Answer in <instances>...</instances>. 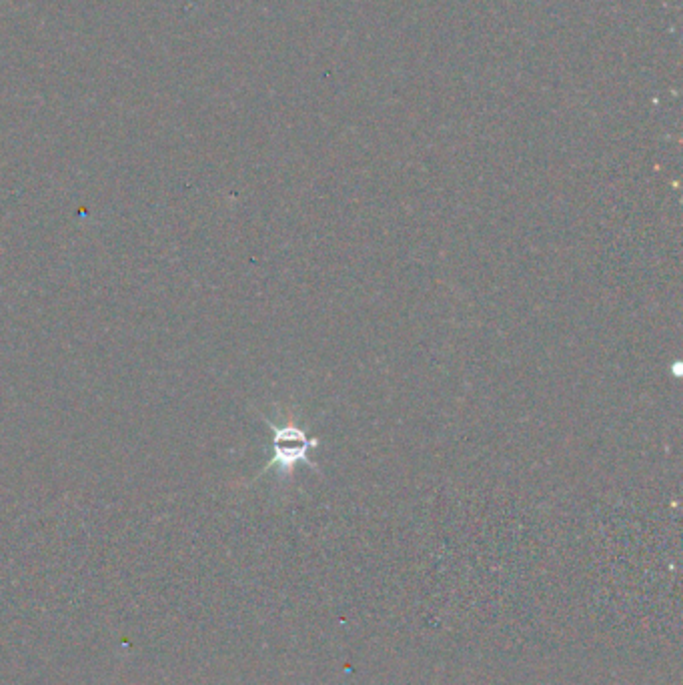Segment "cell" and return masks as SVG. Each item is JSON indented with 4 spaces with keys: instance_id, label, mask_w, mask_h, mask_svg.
<instances>
[{
    "instance_id": "6da1fadb",
    "label": "cell",
    "mask_w": 683,
    "mask_h": 685,
    "mask_svg": "<svg viewBox=\"0 0 683 685\" xmlns=\"http://www.w3.org/2000/svg\"><path fill=\"white\" fill-rule=\"evenodd\" d=\"M273 459L267 467L277 465L281 469V473H291L293 467L301 461H309V449L317 447V441L311 439L301 427L291 425V423H283V425H273ZM313 465V463H311Z\"/></svg>"
}]
</instances>
